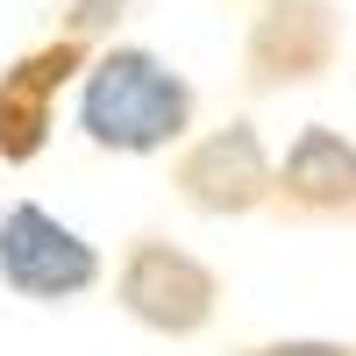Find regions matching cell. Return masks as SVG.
<instances>
[{"instance_id": "7a4b0ae2", "label": "cell", "mask_w": 356, "mask_h": 356, "mask_svg": "<svg viewBox=\"0 0 356 356\" xmlns=\"http://www.w3.org/2000/svg\"><path fill=\"white\" fill-rule=\"evenodd\" d=\"M107 278L100 250L86 243L72 221H57L50 207L15 200L0 214V285L29 307H72Z\"/></svg>"}, {"instance_id": "ba28073f", "label": "cell", "mask_w": 356, "mask_h": 356, "mask_svg": "<svg viewBox=\"0 0 356 356\" xmlns=\"http://www.w3.org/2000/svg\"><path fill=\"white\" fill-rule=\"evenodd\" d=\"M122 8H129V0H65V29H57V36L93 43L100 29H114V22H122Z\"/></svg>"}, {"instance_id": "277c9868", "label": "cell", "mask_w": 356, "mask_h": 356, "mask_svg": "<svg viewBox=\"0 0 356 356\" xmlns=\"http://www.w3.org/2000/svg\"><path fill=\"white\" fill-rule=\"evenodd\" d=\"M171 186L186 207H200L214 221L257 214L271 200V150H264L257 122H228V129H207L200 143H186V157L171 164Z\"/></svg>"}, {"instance_id": "9c48e42d", "label": "cell", "mask_w": 356, "mask_h": 356, "mask_svg": "<svg viewBox=\"0 0 356 356\" xmlns=\"http://www.w3.org/2000/svg\"><path fill=\"white\" fill-rule=\"evenodd\" d=\"M243 356H356L349 342H321V335H292V342H257Z\"/></svg>"}, {"instance_id": "5b68a950", "label": "cell", "mask_w": 356, "mask_h": 356, "mask_svg": "<svg viewBox=\"0 0 356 356\" xmlns=\"http://www.w3.org/2000/svg\"><path fill=\"white\" fill-rule=\"evenodd\" d=\"M342 50V15L328 0H264L243 43V72L257 93H278V86H314L335 65Z\"/></svg>"}, {"instance_id": "52a82bcc", "label": "cell", "mask_w": 356, "mask_h": 356, "mask_svg": "<svg viewBox=\"0 0 356 356\" xmlns=\"http://www.w3.org/2000/svg\"><path fill=\"white\" fill-rule=\"evenodd\" d=\"M271 200L292 214H342L356 221V143L328 122H307L292 136L285 164H271Z\"/></svg>"}, {"instance_id": "3957f363", "label": "cell", "mask_w": 356, "mask_h": 356, "mask_svg": "<svg viewBox=\"0 0 356 356\" xmlns=\"http://www.w3.org/2000/svg\"><path fill=\"white\" fill-rule=\"evenodd\" d=\"M114 300L150 335H200L221 307V278L214 264H200L193 250L164 243V235H136L122 271H114Z\"/></svg>"}, {"instance_id": "6da1fadb", "label": "cell", "mask_w": 356, "mask_h": 356, "mask_svg": "<svg viewBox=\"0 0 356 356\" xmlns=\"http://www.w3.org/2000/svg\"><path fill=\"white\" fill-rule=\"evenodd\" d=\"M200 93L150 43H107L79 65V136L107 157H164L193 136Z\"/></svg>"}, {"instance_id": "8992f818", "label": "cell", "mask_w": 356, "mask_h": 356, "mask_svg": "<svg viewBox=\"0 0 356 356\" xmlns=\"http://www.w3.org/2000/svg\"><path fill=\"white\" fill-rule=\"evenodd\" d=\"M79 65H86V43L50 36V43L22 50L15 65L0 72V164H36L43 157L57 93L79 79Z\"/></svg>"}]
</instances>
